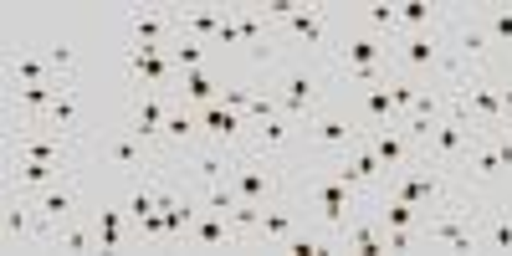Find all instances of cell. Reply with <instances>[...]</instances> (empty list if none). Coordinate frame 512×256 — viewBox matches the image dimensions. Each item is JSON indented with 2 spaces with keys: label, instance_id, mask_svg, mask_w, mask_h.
Listing matches in <instances>:
<instances>
[{
  "label": "cell",
  "instance_id": "obj_21",
  "mask_svg": "<svg viewBox=\"0 0 512 256\" xmlns=\"http://www.w3.org/2000/svg\"><path fill=\"white\" fill-rule=\"evenodd\" d=\"M364 139H369V149L379 154L384 175H400V169H410V164L420 159V144L405 134L400 123H395V128H379V134H364Z\"/></svg>",
  "mask_w": 512,
  "mask_h": 256
},
{
  "label": "cell",
  "instance_id": "obj_35",
  "mask_svg": "<svg viewBox=\"0 0 512 256\" xmlns=\"http://www.w3.org/2000/svg\"><path fill=\"white\" fill-rule=\"evenodd\" d=\"M47 62H52V72H57L62 82H77V77H72V72H77V47H72V41H52Z\"/></svg>",
  "mask_w": 512,
  "mask_h": 256
},
{
  "label": "cell",
  "instance_id": "obj_39",
  "mask_svg": "<svg viewBox=\"0 0 512 256\" xmlns=\"http://www.w3.org/2000/svg\"><path fill=\"white\" fill-rule=\"evenodd\" d=\"M497 88H502V113H507V123H512V77H502Z\"/></svg>",
  "mask_w": 512,
  "mask_h": 256
},
{
  "label": "cell",
  "instance_id": "obj_22",
  "mask_svg": "<svg viewBox=\"0 0 512 256\" xmlns=\"http://www.w3.org/2000/svg\"><path fill=\"white\" fill-rule=\"evenodd\" d=\"M185 246H195V251H241L246 241H241V231L231 226V216H210V210H200L195 226H190V236H185Z\"/></svg>",
  "mask_w": 512,
  "mask_h": 256
},
{
  "label": "cell",
  "instance_id": "obj_23",
  "mask_svg": "<svg viewBox=\"0 0 512 256\" xmlns=\"http://www.w3.org/2000/svg\"><path fill=\"white\" fill-rule=\"evenodd\" d=\"M338 251H354V256H374V251H384V221H379V210L374 205H364L359 216L338 231Z\"/></svg>",
  "mask_w": 512,
  "mask_h": 256
},
{
  "label": "cell",
  "instance_id": "obj_30",
  "mask_svg": "<svg viewBox=\"0 0 512 256\" xmlns=\"http://www.w3.org/2000/svg\"><path fill=\"white\" fill-rule=\"evenodd\" d=\"M31 82H57L47 52H21V57H11V88H31Z\"/></svg>",
  "mask_w": 512,
  "mask_h": 256
},
{
  "label": "cell",
  "instance_id": "obj_2",
  "mask_svg": "<svg viewBox=\"0 0 512 256\" xmlns=\"http://www.w3.org/2000/svg\"><path fill=\"white\" fill-rule=\"evenodd\" d=\"M308 154L297 159V164H333V159H344L359 139H364V123L359 113L349 108V98H328L313 118H308Z\"/></svg>",
  "mask_w": 512,
  "mask_h": 256
},
{
  "label": "cell",
  "instance_id": "obj_6",
  "mask_svg": "<svg viewBox=\"0 0 512 256\" xmlns=\"http://www.w3.org/2000/svg\"><path fill=\"white\" fill-rule=\"evenodd\" d=\"M231 185H236L241 200H256V205L287 200V164L272 159V154H251V149H241L236 164H231Z\"/></svg>",
  "mask_w": 512,
  "mask_h": 256
},
{
  "label": "cell",
  "instance_id": "obj_31",
  "mask_svg": "<svg viewBox=\"0 0 512 256\" xmlns=\"http://www.w3.org/2000/svg\"><path fill=\"white\" fill-rule=\"evenodd\" d=\"M123 216L128 210L123 205H103V210H93V231H98V251H118L128 236H123Z\"/></svg>",
  "mask_w": 512,
  "mask_h": 256
},
{
  "label": "cell",
  "instance_id": "obj_3",
  "mask_svg": "<svg viewBox=\"0 0 512 256\" xmlns=\"http://www.w3.org/2000/svg\"><path fill=\"white\" fill-rule=\"evenodd\" d=\"M338 88H333V72L328 67H318V62H292L287 72H282V82H277V113L282 118H292L297 128H308V118L333 98Z\"/></svg>",
  "mask_w": 512,
  "mask_h": 256
},
{
  "label": "cell",
  "instance_id": "obj_32",
  "mask_svg": "<svg viewBox=\"0 0 512 256\" xmlns=\"http://www.w3.org/2000/svg\"><path fill=\"white\" fill-rule=\"evenodd\" d=\"M190 190H195L200 210H210V216H231V210L241 205V195H236V185H231V180H216V185H190Z\"/></svg>",
  "mask_w": 512,
  "mask_h": 256
},
{
  "label": "cell",
  "instance_id": "obj_24",
  "mask_svg": "<svg viewBox=\"0 0 512 256\" xmlns=\"http://www.w3.org/2000/svg\"><path fill=\"white\" fill-rule=\"evenodd\" d=\"M282 41H308V47L328 52V11L323 6H297L282 26H277Z\"/></svg>",
  "mask_w": 512,
  "mask_h": 256
},
{
  "label": "cell",
  "instance_id": "obj_36",
  "mask_svg": "<svg viewBox=\"0 0 512 256\" xmlns=\"http://www.w3.org/2000/svg\"><path fill=\"white\" fill-rule=\"evenodd\" d=\"M169 57H175V67L180 72H195V67H205V41H175V47H169Z\"/></svg>",
  "mask_w": 512,
  "mask_h": 256
},
{
  "label": "cell",
  "instance_id": "obj_27",
  "mask_svg": "<svg viewBox=\"0 0 512 256\" xmlns=\"http://www.w3.org/2000/svg\"><path fill=\"white\" fill-rule=\"evenodd\" d=\"M31 128H57V134H82V88L72 82V88L47 108V118L41 123H31Z\"/></svg>",
  "mask_w": 512,
  "mask_h": 256
},
{
  "label": "cell",
  "instance_id": "obj_34",
  "mask_svg": "<svg viewBox=\"0 0 512 256\" xmlns=\"http://www.w3.org/2000/svg\"><path fill=\"white\" fill-rule=\"evenodd\" d=\"M482 26H487V36H492V47L512 52V6H487V11H482Z\"/></svg>",
  "mask_w": 512,
  "mask_h": 256
},
{
  "label": "cell",
  "instance_id": "obj_17",
  "mask_svg": "<svg viewBox=\"0 0 512 256\" xmlns=\"http://www.w3.org/2000/svg\"><path fill=\"white\" fill-rule=\"evenodd\" d=\"M57 180H72L62 164H47V159H6V190L21 195V200H31L36 190H47Z\"/></svg>",
  "mask_w": 512,
  "mask_h": 256
},
{
  "label": "cell",
  "instance_id": "obj_5",
  "mask_svg": "<svg viewBox=\"0 0 512 256\" xmlns=\"http://www.w3.org/2000/svg\"><path fill=\"white\" fill-rule=\"evenodd\" d=\"M6 159H47L62 164L67 175L82 169V139L77 134H57V128H6Z\"/></svg>",
  "mask_w": 512,
  "mask_h": 256
},
{
  "label": "cell",
  "instance_id": "obj_25",
  "mask_svg": "<svg viewBox=\"0 0 512 256\" xmlns=\"http://www.w3.org/2000/svg\"><path fill=\"white\" fill-rule=\"evenodd\" d=\"M221 88L226 82L210 72V67H195V72H180L175 77V98L190 103V108H210V103H221Z\"/></svg>",
  "mask_w": 512,
  "mask_h": 256
},
{
  "label": "cell",
  "instance_id": "obj_9",
  "mask_svg": "<svg viewBox=\"0 0 512 256\" xmlns=\"http://www.w3.org/2000/svg\"><path fill=\"white\" fill-rule=\"evenodd\" d=\"M123 62H128V82H134V93L144 88H169L175 93V57H169V47H139V41H128L123 47Z\"/></svg>",
  "mask_w": 512,
  "mask_h": 256
},
{
  "label": "cell",
  "instance_id": "obj_12",
  "mask_svg": "<svg viewBox=\"0 0 512 256\" xmlns=\"http://www.w3.org/2000/svg\"><path fill=\"white\" fill-rule=\"evenodd\" d=\"M169 108H175V93H169V88H144V93L128 98V123H123V128L159 149V134H164Z\"/></svg>",
  "mask_w": 512,
  "mask_h": 256
},
{
  "label": "cell",
  "instance_id": "obj_37",
  "mask_svg": "<svg viewBox=\"0 0 512 256\" xmlns=\"http://www.w3.org/2000/svg\"><path fill=\"white\" fill-rule=\"evenodd\" d=\"M256 98H262V88H241V82H226V88H221V103L236 108V113H251Z\"/></svg>",
  "mask_w": 512,
  "mask_h": 256
},
{
  "label": "cell",
  "instance_id": "obj_28",
  "mask_svg": "<svg viewBox=\"0 0 512 256\" xmlns=\"http://www.w3.org/2000/svg\"><path fill=\"white\" fill-rule=\"evenodd\" d=\"M482 251H512V205L497 200L482 216Z\"/></svg>",
  "mask_w": 512,
  "mask_h": 256
},
{
  "label": "cell",
  "instance_id": "obj_29",
  "mask_svg": "<svg viewBox=\"0 0 512 256\" xmlns=\"http://www.w3.org/2000/svg\"><path fill=\"white\" fill-rule=\"evenodd\" d=\"M359 26L384 36V41H400V6H390V0H369V6L359 11Z\"/></svg>",
  "mask_w": 512,
  "mask_h": 256
},
{
  "label": "cell",
  "instance_id": "obj_16",
  "mask_svg": "<svg viewBox=\"0 0 512 256\" xmlns=\"http://www.w3.org/2000/svg\"><path fill=\"white\" fill-rule=\"evenodd\" d=\"M128 41H139V47H175L180 16L164 11V6H134L128 11Z\"/></svg>",
  "mask_w": 512,
  "mask_h": 256
},
{
  "label": "cell",
  "instance_id": "obj_7",
  "mask_svg": "<svg viewBox=\"0 0 512 256\" xmlns=\"http://www.w3.org/2000/svg\"><path fill=\"white\" fill-rule=\"evenodd\" d=\"M98 159H103V169H113V175H123V180H139V175H149V169H159V164H175V159H164L154 144H144L139 134H128V128H113V134L103 139V149H98Z\"/></svg>",
  "mask_w": 512,
  "mask_h": 256
},
{
  "label": "cell",
  "instance_id": "obj_8",
  "mask_svg": "<svg viewBox=\"0 0 512 256\" xmlns=\"http://www.w3.org/2000/svg\"><path fill=\"white\" fill-rule=\"evenodd\" d=\"M451 108H461L466 118H472L482 134H492V128H507V113H502V88L492 82V72H472L461 82V88L451 93Z\"/></svg>",
  "mask_w": 512,
  "mask_h": 256
},
{
  "label": "cell",
  "instance_id": "obj_4",
  "mask_svg": "<svg viewBox=\"0 0 512 256\" xmlns=\"http://www.w3.org/2000/svg\"><path fill=\"white\" fill-rule=\"evenodd\" d=\"M477 139H482V128H477L472 118H466L461 108H451V113H446V118L431 128V134H425L420 159L461 180V164H466V154H472V144H477Z\"/></svg>",
  "mask_w": 512,
  "mask_h": 256
},
{
  "label": "cell",
  "instance_id": "obj_10",
  "mask_svg": "<svg viewBox=\"0 0 512 256\" xmlns=\"http://www.w3.org/2000/svg\"><path fill=\"white\" fill-rule=\"evenodd\" d=\"M441 47H446V31H405V36L395 41V67H390V72L425 82V77L436 72Z\"/></svg>",
  "mask_w": 512,
  "mask_h": 256
},
{
  "label": "cell",
  "instance_id": "obj_38",
  "mask_svg": "<svg viewBox=\"0 0 512 256\" xmlns=\"http://www.w3.org/2000/svg\"><path fill=\"white\" fill-rule=\"evenodd\" d=\"M216 47H221V52L241 47V21H236V6H226V21H221V31H216Z\"/></svg>",
  "mask_w": 512,
  "mask_h": 256
},
{
  "label": "cell",
  "instance_id": "obj_18",
  "mask_svg": "<svg viewBox=\"0 0 512 256\" xmlns=\"http://www.w3.org/2000/svg\"><path fill=\"white\" fill-rule=\"evenodd\" d=\"M446 47H451V52H461L472 67L492 72V36H487V26H482L477 16H472V21L451 16V21H446Z\"/></svg>",
  "mask_w": 512,
  "mask_h": 256
},
{
  "label": "cell",
  "instance_id": "obj_1",
  "mask_svg": "<svg viewBox=\"0 0 512 256\" xmlns=\"http://www.w3.org/2000/svg\"><path fill=\"white\" fill-rule=\"evenodd\" d=\"M292 169H303V180H297V200H303L313 210V221L328 241H338V231H344L359 210L369 205L364 190H354L349 180H338L328 164H292Z\"/></svg>",
  "mask_w": 512,
  "mask_h": 256
},
{
  "label": "cell",
  "instance_id": "obj_20",
  "mask_svg": "<svg viewBox=\"0 0 512 256\" xmlns=\"http://www.w3.org/2000/svg\"><path fill=\"white\" fill-rule=\"evenodd\" d=\"M297 231H303V216H297V205H287V200H272L267 210H262V226H256V236H251V246H267V251H282Z\"/></svg>",
  "mask_w": 512,
  "mask_h": 256
},
{
  "label": "cell",
  "instance_id": "obj_19",
  "mask_svg": "<svg viewBox=\"0 0 512 256\" xmlns=\"http://www.w3.org/2000/svg\"><path fill=\"white\" fill-rule=\"evenodd\" d=\"M231 164H236V149H221V144H195L180 154V169H190V185H216V180H231Z\"/></svg>",
  "mask_w": 512,
  "mask_h": 256
},
{
  "label": "cell",
  "instance_id": "obj_14",
  "mask_svg": "<svg viewBox=\"0 0 512 256\" xmlns=\"http://www.w3.org/2000/svg\"><path fill=\"white\" fill-rule=\"evenodd\" d=\"M31 205H36L41 226H47V241H52V231H57V226H67V221H77V216H82V190H77V175H72V180H57V185H47V190H36V195H31Z\"/></svg>",
  "mask_w": 512,
  "mask_h": 256
},
{
  "label": "cell",
  "instance_id": "obj_15",
  "mask_svg": "<svg viewBox=\"0 0 512 256\" xmlns=\"http://www.w3.org/2000/svg\"><path fill=\"white\" fill-rule=\"evenodd\" d=\"M200 139L241 154L246 139H251V118L236 113V108H226V103H210V108H200Z\"/></svg>",
  "mask_w": 512,
  "mask_h": 256
},
{
  "label": "cell",
  "instance_id": "obj_33",
  "mask_svg": "<svg viewBox=\"0 0 512 256\" xmlns=\"http://www.w3.org/2000/svg\"><path fill=\"white\" fill-rule=\"evenodd\" d=\"M47 246H57V251H98V231H93V221H88V226H82V221H67V226L52 231Z\"/></svg>",
  "mask_w": 512,
  "mask_h": 256
},
{
  "label": "cell",
  "instance_id": "obj_13",
  "mask_svg": "<svg viewBox=\"0 0 512 256\" xmlns=\"http://www.w3.org/2000/svg\"><path fill=\"white\" fill-rule=\"evenodd\" d=\"M338 93H344V88H338ZM344 98H349V108L359 113L364 134H379V128H395V123H400L395 98H390V77H384V82H369V88H349Z\"/></svg>",
  "mask_w": 512,
  "mask_h": 256
},
{
  "label": "cell",
  "instance_id": "obj_26",
  "mask_svg": "<svg viewBox=\"0 0 512 256\" xmlns=\"http://www.w3.org/2000/svg\"><path fill=\"white\" fill-rule=\"evenodd\" d=\"M175 16H180V36L185 41H205V47H216V31L226 21V6H185Z\"/></svg>",
  "mask_w": 512,
  "mask_h": 256
},
{
  "label": "cell",
  "instance_id": "obj_11",
  "mask_svg": "<svg viewBox=\"0 0 512 256\" xmlns=\"http://www.w3.org/2000/svg\"><path fill=\"white\" fill-rule=\"evenodd\" d=\"M297 134H303V128H297L292 118H282V113L272 108L267 118H256V123H251L246 149H251V154H272V159H282V164L292 169V164H297Z\"/></svg>",
  "mask_w": 512,
  "mask_h": 256
}]
</instances>
